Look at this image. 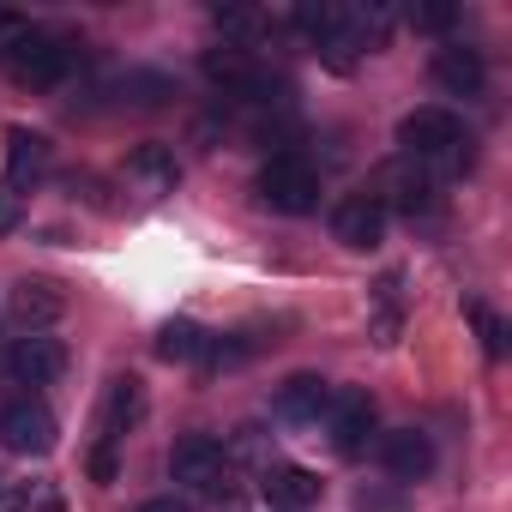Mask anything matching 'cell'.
Instances as JSON below:
<instances>
[{
    "instance_id": "6da1fadb",
    "label": "cell",
    "mask_w": 512,
    "mask_h": 512,
    "mask_svg": "<svg viewBox=\"0 0 512 512\" xmlns=\"http://www.w3.org/2000/svg\"><path fill=\"white\" fill-rule=\"evenodd\" d=\"M398 145H404V157L422 163L434 181L470 169V133H464V121H458L452 109H440V103L410 109V115L398 121Z\"/></svg>"
},
{
    "instance_id": "7a4b0ae2",
    "label": "cell",
    "mask_w": 512,
    "mask_h": 512,
    "mask_svg": "<svg viewBox=\"0 0 512 512\" xmlns=\"http://www.w3.org/2000/svg\"><path fill=\"white\" fill-rule=\"evenodd\" d=\"M260 199L284 217H302L320 205V169L302 157V151H278L266 169H260Z\"/></svg>"
},
{
    "instance_id": "3957f363",
    "label": "cell",
    "mask_w": 512,
    "mask_h": 512,
    "mask_svg": "<svg viewBox=\"0 0 512 512\" xmlns=\"http://www.w3.org/2000/svg\"><path fill=\"white\" fill-rule=\"evenodd\" d=\"M169 476L181 488H199V494H217L223 476H229V446L217 434H187L169 446Z\"/></svg>"
},
{
    "instance_id": "277c9868",
    "label": "cell",
    "mask_w": 512,
    "mask_h": 512,
    "mask_svg": "<svg viewBox=\"0 0 512 512\" xmlns=\"http://www.w3.org/2000/svg\"><path fill=\"white\" fill-rule=\"evenodd\" d=\"M0 446L25 452V458L55 452V410L43 398H13L7 410H0Z\"/></svg>"
},
{
    "instance_id": "5b68a950",
    "label": "cell",
    "mask_w": 512,
    "mask_h": 512,
    "mask_svg": "<svg viewBox=\"0 0 512 512\" xmlns=\"http://www.w3.org/2000/svg\"><path fill=\"white\" fill-rule=\"evenodd\" d=\"M7 67H13V79H19V85L49 91V85H61V79L79 67V49H73L67 37H31V43H25Z\"/></svg>"
},
{
    "instance_id": "8992f818",
    "label": "cell",
    "mask_w": 512,
    "mask_h": 512,
    "mask_svg": "<svg viewBox=\"0 0 512 512\" xmlns=\"http://www.w3.org/2000/svg\"><path fill=\"white\" fill-rule=\"evenodd\" d=\"M326 434H332V452L356 458V452L368 446V434H374V398L356 392V386L332 392V404H326Z\"/></svg>"
},
{
    "instance_id": "52a82bcc",
    "label": "cell",
    "mask_w": 512,
    "mask_h": 512,
    "mask_svg": "<svg viewBox=\"0 0 512 512\" xmlns=\"http://www.w3.org/2000/svg\"><path fill=\"white\" fill-rule=\"evenodd\" d=\"M434 193H440V181H434L422 163H410V157H404V163H392V169L380 175V193H374V199H380L386 211L422 217V211H434Z\"/></svg>"
},
{
    "instance_id": "ba28073f",
    "label": "cell",
    "mask_w": 512,
    "mask_h": 512,
    "mask_svg": "<svg viewBox=\"0 0 512 512\" xmlns=\"http://www.w3.org/2000/svg\"><path fill=\"white\" fill-rule=\"evenodd\" d=\"M434 85H440L446 97H482V85H488L482 49H470V43H446V49H434Z\"/></svg>"
},
{
    "instance_id": "9c48e42d",
    "label": "cell",
    "mask_w": 512,
    "mask_h": 512,
    "mask_svg": "<svg viewBox=\"0 0 512 512\" xmlns=\"http://www.w3.org/2000/svg\"><path fill=\"white\" fill-rule=\"evenodd\" d=\"M434 440L422 434V428H392L386 440H380V464H386V476H398V482H422L428 470H434Z\"/></svg>"
},
{
    "instance_id": "30bf717a",
    "label": "cell",
    "mask_w": 512,
    "mask_h": 512,
    "mask_svg": "<svg viewBox=\"0 0 512 512\" xmlns=\"http://www.w3.org/2000/svg\"><path fill=\"white\" fill-rule=\"evenodd\" d=\"M332 235H338L344 247H374V241L386 235V205H380L374 193H350V199H338V211H332Z\"/></svg>"
},
{
    "instance_id": "8fae6325",
    "label": "cell",
    "mask_w": 512,
    "mask_h": 512,
    "mask_svg": "<svg viewBox=\"0 0 512 512\" xmlns=\"http://www.w3.org/2000/svg\"><path fill=\"white\" fill-rule=\"evenodd\" d=\"M7 368H13V380H25V386H49V380L67 368V344H61V338H43V332H25V338L13 344Z\"/></svg>"
},
{
    "instance_id": "7c38bea8",
    "label": "cell",
    "mask_w": 512,
    "mask_h": 512,
    "mask_svg": "<svg viewBox=\"0 0 512 512\" xmlns=\"http://www.w3.org/2000/svg\"><path fill=\"white\" fill-rule=\"evenodd\" d=\"M49 163H55V145H49L43 133H31V127H13V133H7V187H13V193L31 187V181H43Z\"/></svg>"
},
{
    "instance_id": "4fadbf2b",
    "label": "cell",
    "mask_w": 512,
    "mask_h": 512,
    "mask_svg": "<svg viewBox=\"0 0 512 512\" xmlns=\"http://www.w3.org/2000/svg\"><path fill=\"white\" fill-rule=\"evenodd\" d=\"M205 79L223 85L229 97H247V91H260V67H253V55L241 43H223V49H205Z\"/></svg>"
},
{
    "instance_id": "5bb4252c",
    "label": "cell",
    "mask_w": 512,
    "mask_h": 512,
    "mask_svg": "<svg viewBox=\"0 0 512 512\" xmlns=\"http://www.w3.org/2000/svg\"><path fill=\"white\" fill-rule=\"evenodd\" d=\"M326 404H332V386L320 374H296V380L278 386V422H296V428L302 422H320Z\"/></svg>"
},
{
    "instance_id": "9a60e30c",
    "label": "cell",
    "mask_w": 512,
    "mask_h": 512,
    "mask_svg": "<svg viewBox=\"0 0 512 512\" xmlns=\"http://www.w3.org/2000/svg\"><path fill=\"white\" fill-rule=\"evenodd\" d=\"M260 488H266V500L284 506V512H302V506L320 500V476L302 470V464H272V470L260 476Z\"/></svg>"
},
{
    "instance_id": "2e32d148",
    "label": "cell",
    "mask_w": 512,
    "mask_h": 512,
    "mask_svg": "<svg viewBox=\"0 0 512 512\" xmlns=\"http://www.w3.org/2000/svg\"><path fill=\"white\" fill-rule=\"evenodd\" d=\"M145 416V386L133 380V374H121V380H109V398H103V440L115 446L133 422Z\"/></svg>"
},
{
    "instance_id": "e0dca14e",
    "label": "cell",
    "mask_w": 512,
    "mask_h": 512,
    "mask_svg": "<svg viewBox=\"0 0 512 512\" xmlns=\"http://www.w3.org/2000/svg\"><path fill=\"white\" fill-rule=\"evenodd\" d=\"M61 296H55V284H19V296H13V320L25 326V332H43V326H55L61 320Z\"/></svg>"
},
{
    "instance_id": "ac0fdd59",
    "label": "cell",
    "mask_w": 512,
    "mask_h": 512,
    "mask_svg": "<svg viewBox=\"0 0 512 512\" xmlns=\"http://www.w3.org/2000/svg\"><path fill=\"white\" fill-rule=\"evenodd\" d=\"M157 356H163V362H199V356H211V338H205V326H193V320H169V326L157 332Z\"/></svg>"
},
{
    "instance_id": "d6986e66",
    "label": "cell",
    "mask_w": 512,
    "mask_h": 512,
    "mask_svg": "<svg viewBox=\"0 0 512 512\" xmlns=\"http://www.w3.org/2000/svg\"><path fill=\"white\" fill-rule=\"evenodd\" d=\"M127 175H133L145 193H169V187H175V157H169L163 145H139V151L127 157Z\"/></svg>"
},
{
    "instance_id": "ffe728a7",
    "label": "cell",
    "mask_w": 512,
    "mask_h": 512,
    "mask_svg": "<svg viewBox=\"0 0 512 512\" xmlns=\"http://www.w3.org/2000/svg\"><path fill=\"white\" fill-rule=\"evenodd\" d=\"M464 314L476 320V332H482V350H488V356H506V326L494 320V308H482V302H470Z\"/></svg>"
},
{
    "instance_id": "44dd1931",
    "label": "cell",
    "mask_w": 512,
    "mask_h": 512,
    "mask_svg": "<svg viewBox=\"0 0 512 512\" xmlns=\"http://www.w3.org/2000/svg\"><path fill=\"white\" fill-rule=\"evenodd\" d=\"M37 31H31V19H19V13H0V61H13L25 43H31Z\"/></svg>"
},
{
    "instance_id": "7402d4cb",
    "label": "cell",
    "mask_w": 512,
    "mask_h": 512,
    "mask_svg": "<svg viewBox=\"0 0 512 512\" xmlns=\"http://www.w3.org/2000/svg\"><path fill=\"white\" fill-rule=\"evenodd\" d=\"M458 19V7H410V25L416 31H446Z\"/></svg>"
},
{
    "instance_id": "603a6c76",
    "label": "cell",
    "mask_w": 512,
    "mask_h": 512,
    "mask_svg": "<svg viewBox=\"0 0 512 512\" xmlns=\"http://www.w3.org/2000/svg\"><path fill=\"white\" fill-rule=\"evenodd\" d=\"M19 217H25V193H13L7 181H0V235L19 229Z\"/></svg>"
},
{
    "instance_id": "cb8c5ba5",
    "label": "cell",
    "mask_w": 512,
    "mask_h": 512,
    "mask_svg": "<svg viewBox=\"0 0 512 512\" xmlns=\"http://www.w3.org/2000/svg\"><path fill=\"white\" fill-rule=\"evenodd\" d=\"M139 512H187V500H175V494H163V500H145Z\"/></svg>"
}]
</instances>
